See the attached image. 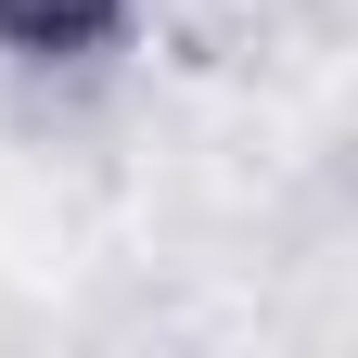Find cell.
Segmentation results:
<instances>
[{
	"mask_svg": "<svg viewBox=\"0 0 358 358\" xmlns=\"http://www.w3.org/2000/svg\"><path fill=\"white\" fill-rule=\"evenodd\" d=\"M128 0H0V52H90Z\"/></svg>",
	"mask_w": 358,
	"mask_h": 358,
	"instance_id": "obj_1",
	"label": "cell"
}]
</instances>
